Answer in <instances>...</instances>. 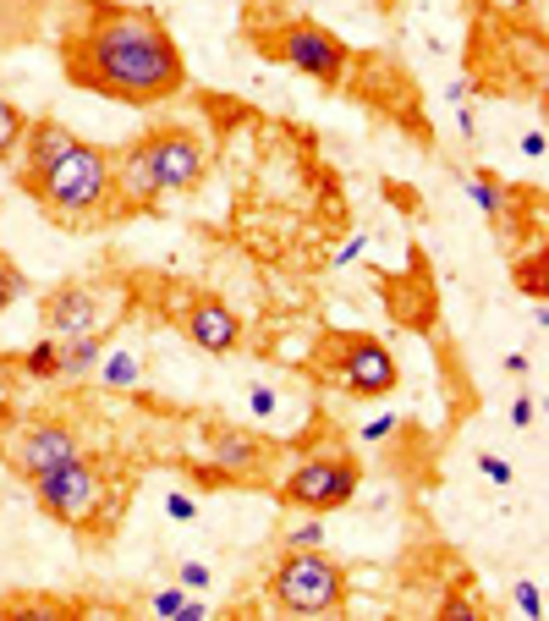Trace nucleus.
<instances>
[{"instance_id":"0eeeda50","label":"nucleus","mask_w":549,"mask_h":621,"mask_svg":"<svg viewBox=\"0 0 549 621\" xmlns=\"http://www.w3.org/2000/svg\"><path fill=\"white\" fill-rule=\"evenodd\" d=\"M138 144H144V160H149V177H155L160 199L193 193L209 171V149L193 127H149V133H138Z\"/></svg>"},{"instance_id":"7c9ffc66","label":"nucleus","mask_w":549,"mask_h":621,"mask_svg":"<svg viewBox=\"0 0 549 621\" xmlns=\"http://www.w3.org/2000/svg\"><path fill=\"white\" fill-rule=\"evenodd\" d=\"M363 248H368V237H352V242H346V248H341V264H352V259H357V253H363Z\"/></svg>"},{"instance_id":"f257e3e1","label":"nucleus","mask_w":549,"mask_h":621,"mask_svg":"<svg viewBox=\"0 0 549 621\" xmlns=\"http://www.w3.org/2000/svg\"><path fill=\"white\" fill-rule=\"evenodd\" d=\"M61 72L72 89L155 111L187 89V61L171 29L149 7H122V0H78L56 39Z\"/></svg>"},{"instance_id":"20e7f679","label":"nucleus","mask_w":549,"mask_h":621,"mask_svg":"<svg viewBox=\"0 0 549 621\" xmlns=\"http://www.w3.org/2000/svg\"><path fill=\"white\" fill-rule=\"evenodd\" d=\"M34 500H39L45 517H56V522H67V528H94V522L105 517L111 484H105L100 462H94L89 451H78L72 462H61V467H50V473L34 478Z\"/></svg>"},{"instance_id":"b1692460","label":"nucleus","mask_w":549,"mask_h":621,"mask_svg":"<svg viewBox=\"0 0 549 621\" xmlns=\"http://www.w3.org/2000/svg\"><path fill=\"white\" fill-rule=\"evenodd\" d=\"M516 275H522L527 297H533V303H544V259H538V253H533V259H522V270H516Z\"/></svg>"},{"instance_id":"a211bd4d","label":"nucleus","mask_w":549,"mask_h":621,"mask_svg":"<svg viewBox=\"0 0 549 621\" xmlns=\"http://www.w3.org/2000/svg\"><path fill=\"white\" fill-rule=\"evenodd\" d=\"M467 199H472L489 221H500V215H505V188L494 182V171H472V177H467Z\"/></svg>"},{"instance_id":"4468645a","label":"nucleus","mask_w":549,"mask_h":621,"mask_svg":"<svg viewBox=\"0 0 549 621\" xmlns=\"http://www.w3.org/2000/svg\"><path fill=\"white\" fill-rule=\"evenodd\" d=\"M116 155V199H122V215H144L160 204V188L149 177V160H144V144L133 138L127 149H111Z\"/></svg>"},{"instance_id":"412c9836","label":"nucleus","mask_w":549,"mask_h":621,"mask_svg":"<svg viewBox=\"0 0 549 621\" xmlns=\"http://www.w3.org/2000/svg\"><path fill=\"white\" fill-rule=\"evenodd\" d=\"M23 292H28V275H23V270L7 259V253H0V314H7V308H12Z\"/></svg>"},{"instance_id":"5701e85b","label":"nucleus","mask_w":549,"mask_h":621,"mask_svg":"<svg viewBox=\"0 0 549 621\" xmlns=\"http://www.w3.org/2000/svg\"><path fill=\"white\" fill-rule=\"evenodd\" d=\"M516 610H522L527 621H538V616H544V594H538V583H533V577H522V583H516Z\"/></svg>"},{"instance_id":"6e6552de","label":"nucleus","mask_w":549,"mask_h":621,"mask_svg":"<svg viewBox=\"0 0 549 621\" xmlns=\"http://www.w3.org/2000/svg\"><path fill=\"white\" fill-rule=\"evenodd\" d=\"M275 56L286 61V67H297L302 78H319V83H341V72L352 67V50L324 29V23H308V18H297V23H286L281 34H275Z\"/></svg>"},{"instance_id":"f8f14e48","label":"nucleus","mask_w":549,"mask_h":621,"mask_svg":"<svg viewBox=\"0 0 549 621\" xmlns=\"http://www.w3.org/2000/svg\"><path fill=\"white\" fill-rule=\"evenodd\" d=\"M182 336H187L198 352L231 358V352L242 347V319H237L226 303H215V297H198V303H187V308H182Z\"/></svg>"},{"instance_id":"c756f323","label":"nucleus","mask_w":549,"mask_h":621,"mask_svg":"<svg viewBox=\"0 0 549 621\" xmlns=\"http://www.w3.org/2000/svg\"><path fill=\"white\" fill-rule=\"evenodd\" d=\"M390 429H396V418H374V424H368V429H363V440H385V434H390Z\"/></svg>"},{"instance_id":"473e14b6","label":"nucleus","mask_w":549,"mask_h":621,"mask_svg":"<svg viewBox=\"0 0 549 621\" xmlns=\"http://www.w3.org/2000/svg\"><path fill=\"white\" fill-rule=\"evenodd\" d=\"M522 149H527V155L538 160V155H544V133H527V138H522Z\"/></svg>"},{"instance_id":"aec40b11","label":"nucleus","mask_w":549,"mask_h":621,"mask_svg":"<svg viewBox=\"0 0 549 621\" xmlns=\"http://www.w3.org/2000/svg\"><path fill=\"white\" fill-rule=\"evenodd\" d=\"M12 610H45V616H78V605H67V599H50V594H12V599H0V616H12Z\"/></svg>"},{"instance_id":"7ed1b4c3","label":"nucleus","mask_w":549,"mask_h":621,"mask_svg":"<svg viewBox=\"0 0 549 621\" xmlns=\"http://www.w3.org/2000/svg\"><path fill=\"white\" fill-rule=\"evenodd\" d=\"M270 599L291 616H330L346 605V566L335 555H324V544H313V550L286 544V555L270 572Z\"/></svg>"},{"instance_id":"ddd939ff","label":"nucleus","mask_w":549,"mask_h":621,"mask_svg":"<svg viewBox=\"0 0 549 621\" xmlns=\"http://www.w3.org/2000/svg\"><path fill=\"white\" fill-rule=\"evenodd\" d=\"M78 144V133L61 122V116H34L28 127H23V144H18V177H45L67 149Z\"/></svg>"},{"instance_id":"c85d7f7f","label":"nucleus","mask_w":549,"mask_h":621,"mask_svg":"<svg viewBox=\"0 0 549 621\" xmlns=\"http://www.w3.org/2000/svg\"><path fill=\"white\" fill-rule=\"evenodd\" d=\"M511 424H516V429L533 424V396H516V402H511Z\"/></svg>"},{"instance_id":"bb28decb","label":"nucleus","mask_w":549,"mask_h":621,"mask_svg":"<svg viewBox=\"0 0 549 621\" xmlns=\"http://www.w3.org/2000/svg\"><path fill=\"white\" fill-rule=\"evenodd\" d=\"M165 511H171L176 522H193V517H198V506H193V495H182V489H171V495H165Z\"/></svg>"},{"instance_id":"39448f33","label":"nucleus","mask_w":549,"mask_h":621,"mask_svg":"<svg viewBox=\"0 0 549 621\" xmlns=\"http://www.w3.org/2000/svg\"><path fill=\"white\" fill-rule=\"evenodd\" d=\"M78 451H83V440H78V429L67 418H18L12 413L7 434H0V462H7L18 478H28V484L39 473L72 462Z\"/></svg>"},{"instance_id":"2f4dec72","label":"nucleus","mask_w":549,"mask_h":621,"mask_svg":"<svg viewBox=\"0 0 549 621\" xmlns=\"http://www.w3.org/2000/svg\"><path fill=\"white\" fill-rule=\"evenodd\" d=\"M12 374H18L12 369V352H0V385H7V391H12Z\"/></svg>"},{"instance_id":"a878e982","label":"nucleus","mask_w":549,"mask_h":621,"mask_svg":"<svg viewBox=\"0 0 549 621\" xmlns=\"http://www.w3.org/2000/svg\"><path fill=\"white\" fill-rule=\"evenodd\" d=\"M182 599H187V588H160L149 605H155V616H171L176 621V610H182Z\"/></svg>"},{"instance_id":"cd10ccee","label":"nucleus","mask_w":549,"mask_h":621,"mask_svg":"<svg viewBox=\"0 0 549 621\" xmlns=\"http://www.w3.org/2000/svg\"><path fill=\"white\" fill-rule=\"evenodd\" d=\"M478 467H483V473H489L494 484H511V478H516V473H511V467H505L500 456H489V451H478Z\"/></svg>"},{"instance_id":"dca6fc26","label":"nucleus","mask_w":549,"mask_h":621,"mask_svg":"<svg viewBox=\"0 0 549 621\" xmlns=\"http://www.w3.org/2000/svg\"><path fill=\"white\" fill-rule=\"evenodd\" d=\"M12 369H18V380H61V341L45 336L28 352H12Z\"/></svg>"},{"instance_id":"9b49d317","label":"nucleus","mask_w":549,"mask_h":621,"mask_svg":"<svg viewBox=\"0 0 549 621\" xmlns=\"http://www.w3.org/2000/svg\"><path fill=\"white\" fill-rule=\"evenodd\" d=\"M39 319H45V336H78V330H100V292L89 281H67L56 292H45L39 303Z\"/></svg>"},{"instance_id":"72a5a7b5","label":"nucleus","mask_w":549,"mask_h":621,"mask_svg":"<svg viewBox=\"0 0 549 621\" xmlns=\"http://www.w3.org/2000/svg\"><path fill=\"white\" fill-rule=\"evenodd\" d=\"M445 616H472V605H467V599H456V594H450V599H445Z\"/></svg>"},{"instance_id":"1a4fd4ad","label":"nucleus","mask_w":549,"mask_h":621,"mask_svg":"<svg viewBox=\"0 0 549 621\" xmlns=\"http://www.w3.org/2000/svg\"><path fill=\"white\" fill-rule=\"evenodd\" d=\"M335 347V380L363 396V402H385L396 391V352L379 336H330Z\"/></svg>"},{"instance_id":"4be33fe9","label":"nucleus","mask_w":549,"mask_h":621,"mask_svg":"<svg viewBox=\"0 0 549 621\" xmlns=\"http://www.w3.org/2000/svg\"><path fill=\"white\" fill-rule=\"evenodd\" d=\"M286 544H291V550H313V544H324V522H313V517L291 522V528H286Z\"/></svg>"},{"instance_id":"393cba45","label":"nucleus","mask_w":549,"mask_h":621,"mask_svg":"<svg viewBox=\"0 0 549 621\" xmlns=\"http://www.w3.org/2000/svg\"><path fill=\"white\" fill-rule=\"evenodd\" d=\"M176 572H182V588H187V594H198V588H209V577H215V572H209L204 561H182Z\"/></svg>"},{"instance_id":"f704fd0d","label":"nucleus","mask_w":549,"mask_h":621,"mask_svg":"<svg viewBox=\"0 0 549 621\" xmlns=\"http://www.w3.org/2000/svg\"><path fill=\"white\" fill-rule=\"evenodd\" d=\"M12 413H18V407H12V396H7V402H0V434H7V424H12Z\"/></svg>"},{"instance_id":"2eb2a0df","label":"nucleus","mask_w":549,"mask_h":621,"mask_svg":"<svg viewBox=\"0 0 549 621\" xmlns=\"http://www.w3.org/2000/svg\"><path fill=\"white\" fill-rule=\"evenodd\" d=\"M100 352H105V330L61 336V380H89L100 369Z\"/></svg>"},{"instance_id":"9d476101","label":"nucleus","mask_w":549,"mask_h":621,"mask_svg":"<svg viewBox=\"0 0 549 621\" xmlns=\"http://www.w3.org/2000/svg\"><path fill=\"white\" fill-rule=\"evenodd\" d=\"M270 462H275V440H264V434H253V429H215V434H209V467L226 473L231 484L264 478Z\"/></svg>"},{"instance_id":"f3484780","label":"nucleus","mask_w":549,"mask_h":621,"mask_svg":"<svg viewBox=\"0 0 549 621\" xmlns=\"http://www.w3.org/2000/svg\"><path fill=\"white\" fill-rule=\"evenodd\" d=\"M100 380H105L111 391H133V385L144 380V363H138L133 352H100Z\"/></svg>"},{"instance_id":"f03ea898","label":"nucleus","mask_w":549,"mask_h":621,"mask_svg":"<svg viewBox=\"0 0 549 621\" xmlns=\"http://www.w3.org/2000/svg\"><path fill=\"white\" fill-rule=\"evenodd\" d=\"M18 188L67 232L78 226H105L111 215H122L116 199V155L105 144H72L45 177H18Z\"/></svg>"},{"instance_id":"423d86ee","label":"nucleus","mask_w":549,"mask_h":621,"mask_svg":"<svg viewBox=\"0 0 549 621\" xmlns=\"http://www.w3.org/2000/svg\"><path fill=\"white\" fill-rule=\"evenodd\" d=\"M357 484H363L357 456H346V451H313V456H302L281 478V500L319 517V511H335V506L357 500Z\"/></svg>"},{"instance_id":"6ab92c4d","label":"nucleus","mask_w":549,"mask_h":621,"mask_svg":"<svg viewBox=\"0 0 549 621\" xmlns=\"http://www.w3.org/2000/svg\"><path fill=\"white\" fill-rule=\"evenodd\" d=\"M23 127H28V116L0 94V160H12L18 155V144H23Z\"/></svg>"}]
</instances>
